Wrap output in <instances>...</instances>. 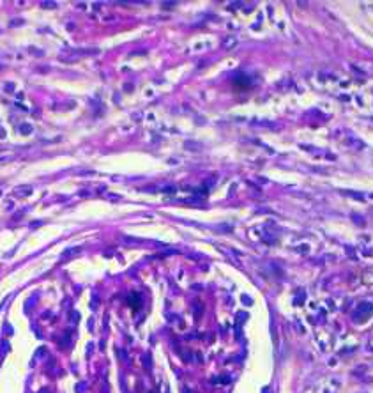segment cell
<instances>
[{"mask_svg":"<svg viewBox=\"0 0 373 393\" xmlns=\"http://www.w3.org/2000/svg\"><path fill=\"white\" fill-rule=\"evenodd\" d=\"M42 7H55V4H50V2H44Z\"/></svg>","mask_w":373,"mask_h":393,"instance_id":"6da1fadb","label":"cell"},{"mask_svg":"<svg viewBox=\"0 0 373 393\" xmlns=\"http://www.w3.org/2000/svg\"><path fill=\"white\" fill-rule=\"evenodd\" d=\"M21 131H23V133H28V131H30V126H28V128L27 126H21Z\"/></svg>","mask_w":373,"mask_h":393,"instance_id":"7a4b0ae2","label":"cell"}]
</instances>
